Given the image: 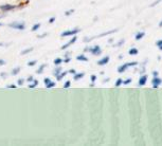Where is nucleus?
Segmentation results:
<instances>
[{
    "instance_id": "16",
    "label": "nucleus",
    "mask_w": 162,
    "mask_h": 146,
    "mask_svg": "<svg viewBox=\"0 0 162 146\" xmlns=\"http://www.w3.org/2000/svg\"><path fill=\"white\" fill-rule=\"evenodd\" d=\"M37 85H38V82H37V81H34L33 83L30 84V85H29V88H35Z\"/></svg>"
},
{
    "instance_id": "28",
    "label": "nucleus",
    "mask_w": 162,
    "mask_h": 146,
    "mask_svg": "<svg viewBox=\"0 0 162 146\" xmlns=\"http://www.w3.org/2000/svg\"><path fill=\"white\" fill-rule=\"evenodd\" d=\"M29 66H35L36 65V60H32V61H29L28 63Z\"/></svg>"
},
{
    "instance_id": "18",
    "label": "nucleus",
    "mask_w": 162,
    "mask_h": 146,
    "mask_svg": "<svg viewBox=\"0 0 162 146\" xmlns=\"http://www.w3.org/2000/svg\"><path fill=\"white\" fill-rule=\"evenodd\" d=\"M19 71H20V68H14L12 71V75H16L17 73H19Z\"/></svg>"
},
{
    "instance_id": "35",
    "label": "nucleus",
    "mask_w": 162,
    "mask_h": 146,
    "mask_svg": "<svg viewBox=\"0 0 162 146\" xmlns=\"http://www.w3.org/2000/svg\"><path fill=\"white\" fill-rule=\"evenodd\" d=\"M73 12H74V10H71V11H69V12H66V13H65V14H66V15H67V16H68V15L72 14V13H73Z\"/></svg>"
},
{
    "instance_id": "20",
    "label": "nucleus",
    "mask_w": 162,
    "mask_h": 146,
    "mask_svg": "<svg viewBox=\"0 0 162 146\" xmlns=\"http://www.w3.org/2000/svg\"><path fill=\"white\" fill-rule=\"evenodd\" d=\"M61 63H63V59L61 58H56L55 60H54V64H55V65H60Z\"/></svg>"
},
{
    "instance_id": "17",
    "label": "nucleus",
    "mask_w": 162,
    "mask_h": 146,
    "mask_svg": "<svg viewBox=\"0 0 162 146\" xmlns=\"http://www.w3.org/2000/svg\"><path fill=\"white\" fill-rule=\"evenodd\" d=\"M60 72H61V68L59 67V68H56V69L54 70V72H53V73H54V75H55V76H56V75H58Z\"/></svg>"
},
{
    "instance_id": "22",
    "label": "nucleus",
    "mask_w": 162,
    "mask_h": 146,
    "mask_svg": "<svg viewBox=\"0 0 162 146\" xmlns=\"http://www.w3.org/2000/svg\"><path fill=\"white\" fill-rule=\"evenodd\" d=\"M39 27H40V24H39V23L34 24L33 28H32V31H36V30H38V29H39Z\"/></svg>"
},
{
    "instance_id": "23",
    "label": "nucleus",
    "mask_w": 162,
    "mask_h": 146,
    "mask_svg": "<svg viewBox=\"0 0 162 146\" xmlns=\"http://www.w3.org/2000/svg\"><path fill=\"white\" fill-rule=\"evenodd\" d=\"M46 67V65H42V66H40V67H39V69H38L37 70V73H38V74H40V73H42V71H44V68Z\"/></svg>"
},
{
    "instance_id": "4",
    "label": "nucleus",
    "mask_w": 162,
    "mask_h": 146,
    "mask_svg": "<svg viewBox=\"0 0 162 146\" xmlns=\"http://www.w3.org/2000/svg\"><path fill=\"white\" fill-rule=\"evenodd\" d=\"M81 31L79 29H73V30H68V31H65L61 33V37H66V36H71V35H75L76 33Z\"/></svg>"
},
{
    "instance_id": "34",
    "label": "nucleus",
    "mask_w": 162,
    "mask_h": 146,
    "mask_svg": "<svg viewBox=\"0 0 162 146\" xmlns=\"http://www.w3.org/2000/svg\"><path fill=\"white\" fill-rule=\"evenodd\" d=\"M50 82H51V79H50V78H48V77H47V78H45V84H46V85H47L48 83H50Z\"/></svg>"
},
{
    "instance_id": "33",
    "label": "nucleus",
    "mask_w": 162,
    "mask_h": 146,
    "mask_svg": "<svg viewBox=\"0 0 162 146\" xmlns=\"http://www.w3.org/2000/svg\"><path fill=\"white\" fill-rule=\"evenodd\" d=\"M23 81H24V79H19V81H18V85H19V86H21L22 85V84H23Z\"/></svg>"
},
{
    "instance_id": "36",
    "label": "nucleus",
    "mask_w": 162,
    "mask_h": 146,
    "mask_svg": "<svg viewBox=\"0 0 162 146\" xmlns=\"http://www.w3.org/2000/svg\"><path fill=\"white\" fill-rule=\"evenodd\" d=\"M0 65H5V61L3 59H0Z\"/></svg>"
},
{
    "instance_id": "10",
    "label": "nucleus",
    "mask_w": 162,
    "mask_h": 146,
    "mask_svg": "<svg viewBox=\"0 0 162 146\" xmlns=\"http://www.w3.org/2000/svg\"><path fill=\"white\" fill-rule=\"evenodd\" d=\"M139 52V50L137 49V48H130V49L128 50V54L129 55H137Z\"/></svg>"
},
{
    "instance_id": "9",
    "label": "nucleus",
    "mask_w": 162,
    "mask_h": 146,
    "mask_svg": "<svg viewBox=\"0 0 162 146\" xmlns=\"http://www.w3.org/2000/svg\"><path fill=\"white\" fill-rule=\"evenodd\" d=\"M76 39H77V37H76V36H74V37H73V38H72V39H71V40H70V41H69V42H68V44H67V45L63 46V47H61V49H66V48H68V47H69V46L73 45V44H74V42H75V41H76Z\"/></svg>"
},
{
    "instance_id": "41",
    "label": "nucleus",
    "mask_w": 162,
    "mask_h": 146,
    "mask_svg": "<svg viewBox=\"0 0 162 146\" xmlns=\"http://www.w3.org/2000/svg\"><path fill=\"white\" fill-rule=\"evenodd\" d=\"M159 27H160V28H162V20L160 22H159Z\"/></svg>"
},
{
    "instance_id": "2",
    "label": "nucleus",
    "mask_w": 162,
    "mask_h": 146,
    "mask_svg": "<svg viewBox=\"0 0 162 146\" xmlns=\"http://www.w3.org/2000/svg\"><path fill=\"white\" fill-rule=\"evenodd\" d=\"M137 65H138V63H136V61H134V63H126V64H124V65L120 66V67L118 68V72L119 73H123V72L126 71L127 68L134 67V66H137Z\"/></svg>"
},
{
    "instance_id": "24",
    "label": "nucleus",
    "mask_w": 162,
    "mask_h": 146,
    "mask_svg": "<svg viewBox=\"0 0 162 146\" xmlns=\"http://www.w3.org/2000/svg\"><path fill=\"white\" fill-rule=\"evenodd\" d=\"M131 83V78H128L126 81H123V85H128V84Z\"/></svg>"
},
{
    "instance_id": "25",
    "label": "nucleus",
    "mask_w": 162,
    "mask_h": 146,
    "mask_svg": "<svg viewBox=\"0 0 162 146\" xmlns=\"http://www.w3.org/2000/svg\"><path fill=\"white\" fill-rule=\"evenodd\" d=\"M70 84H71V83H70V81H67L65 84H64V88H69L70 87Z\"/></svg>"
},
{
    "instance_id": "37",
    "label": "nucleus",
    "mask_w": 162,
    "mask_h": 146,
    "mask_svg": "<svg viewBox=\"0 0 162 146\" xmlns=\"http://www.w3.org/2000/svg\"><path fill=\"white\" fill-rule=\"evenodd\" d=\"M33 81H34V78L32 76H30L29 78H28V82H33Z\"/></svg>"
},
{
    "instance_id": "26",
    "label": "nucleus",
    "mask_w": 162,
    "mask_h": 146,
    "mask_svg": "<svg viewBox=\"0 0 162 146\" xmlns=\"http://www.w3.org/2000/svg\"><path fill=\"white\" fill-rule=\"evenodd\" d=\"M156 46L157 47H162V39H159V40H157V42H156Z\"/></svg>"
},
{
    "instance_id": "30",
    "label": "nucleus",
    "mask_w": 162,
    "mask_h": 146,
    "mask_svg": "<svg viewBox=\"0 0 162 146\" xmlns=\"http://www.w3.org/2000/svg\"><path fill=\"white\" fill-rule=\"evenodd\" d=\"M123 42H124V39L120 40V41H119V42H118V44H117V45H115V47H120V46H121V45H122V44H123Z\"/></svg>"
},
{
    "instance_id": "43",
    "label": "nucleus",
    "mask_w": 162,
    "mask_h": 146,
    "mask_svg": "<svg viewBox=\"0 0 162 146\" xmlns=\"http://www.w3.org/2000/svg\"><path fill=\"white\" fill-rule=\"evenodd\" d=\"M1 26H2V23H0V27H1Z\"/></svg>"
},
{
    "instance_id": "12",
    "label": "nucleus",
    "mask_w": 162,
    "mask_h": 146,
    "mask_svg": "<svg viewBox=\"0 0 162 146\" xmlns=\"http://www.w3.org/2000/svg\"><path fill=\"white\" fill-rule=\"evenodd\" d=\"M76 59L77 60H81V61H88V58L86 57L84 54H81V55L76 56Z\"/></svg>"
},
{
    "instance_id": "5",
    "label": "nucleus",
    "mask_w": 162,
    "mask_h": 146,
    "mask_svg": "<svg viewBox=\"0 0 162 146\" xmlns=\"http://www.w3.org/2000/svg\"><path fill=\"white\" fill-rule=\"evenodd\" d=\"M9 27H11L13 29H17V30H24V28H26L23 22H13Z\"/></svg>"
},
{
    "instance_id": "13",
    "label": "nucleus",
    "mask_w": 162,
    "mask_h": 146,
    "mask_svg": "<svg viewBox=\"0 0 162 146\" xmlns=\"http://www.w3.org/2000/svg\"><path fill=\"white\" fill-rule=\"evenodd\" d=\"M84 75H85L84 73H75L74 76H73V78L75 79V81H77V79H81L82 77L84 76Z\"/></svg>"
},
{
    "instance_id": "15",
    "label": "nucleus",
    "mask_w": 162,
    "mask_h": 146,
    "mask_svg": "<svg viewBox=\"0 0 162 146\" xmlns=\"http://www.w3.org/2000/svg\"><path fill=\"white\" fill-rule=\"evenodd\" d=\"M121 85H123V79L122 78H118L117 82H116V87H120Z\"/></svg>"
},
{
    "instance_id": "32",
    "label": "nucleus",
    "mask_w": 162,
    "mask_h": 146,
    "mask_svg": "<svg viewBox=\"0 0 162 146\" xmlns=\"http://www.w3.org/2000/svg\"><path fill=\"white\" fill-rule=\"evenodd\" d=\"M54 21H55V18H54V17H52V18H50V19H49V22H50V23H53Z\"/></svg>"
},
{
    "instance_id": "39",
    "label": "nucleus",
    "mask_w": 162,
    "mask_h": 146,
    "mask_svg": "<svg viewBox=\"0 0 162 146\" xmlns=\"http://www.w3.org/2000/svg\"><path fill=\"white\" fill-rule=\"evenodd\" d=\"M8 88H16V86L15 85H10V86H6Z\"/></svg>"
},
{
    "instance_id": "11",
    "label": "nucleus",
    "mask_w": 162,
    "mask_h": 146,
    "mask_svg": "<svg viewBox=\"0 0 162 146\" xmlns=\"http://www.w3.org/2000/svg\"><path fill=\"white\" fill-rule=\"evenodd\" d=\"M144 35H145L144 32H138V33L136 34V36H134V38H136V40H140L144 37Z\"/></svg>"
},
{
    "instance_id": "7",
    "label": "nucleus",
    "mask_w": 162,
    "mask_h": 146,
    "mask_svg": "<svg viewBox=\"0 0 162 146\" xmlns=\"http://www.w3.org/2000/svg\"><path fill=\"white\" fill-rule=\"evenodd\" d=\"M109 61V56H105L102 59H100V60H97V65L99 66H104L106 65V64H108Z\"/></svg>"
},
{
    "instance_id": "14",
    "label": "nucleus",
    "mask_w": 162,
    "mask_h": 146,
    "mask_svg": "<svg viewBox=\"0 0 162 146\" xmlns=\"http://www.w3.org/2000/svg\"><path fill=\"white\" fill-rule=\"evenodd\" d=\"M66 74H67V72H61L60 74L56 75V79H57V81H60V79H63V77L65 76Z\"/></svg>"
},
{
    "instance_id": "42",
    "label": "nucleus",
    "mask_w": 162,
    "mask_h": 146,
    "mask_svg": "<svg viewBox=\"0 0 162 146\" xmlns=\"http://www.w3.org/2000/svg\"><path fill=\"white\" fill-rule=\"evenodd\" d=\"M159 50H160V51H162V47H159Z\"/></svg>"
},
{
    "instance_id": "29",
    "label": "nucleus",
    "mask_w": 162,
    "mask_h": 146,
    "mask_svg": "<svg viewBox=\"0 0 162 146\" xmlns=\"http://www.w3.org/2000/svg\"><path fill=\"white\" fill-rule=\"evenodd\" d=\"M90 78H91V82H92V83H94L95 79H97V76H95V75H91Z\"/></svg>"
},
{
    "instance_id": "21",
    "label": "nucleus",
    "mask_w": 162,
    "mask_h": 146,
    "mask_svg": "<svg viewBox=\"0 0 162 146\" xmlns=\"http://www.w3.org/2000/svg\"><path fill=\"white\" fill-rule=\"evenodd\" d=\"M32 48H30V49H27V50H23V51L21 52V55H24V54H27V53H29V52H31L32 51Z\"/></svg>"
},
{
    "instance_id": "6",
    "label": "nucleus",
    "mask_w": 162,
    "mask_h": 146,
    "mask_svg": "<svg viewBox=\"0 0 162 146\" xmlns=\"http://www.w3.org/2000/svg\"><path fill=\"white\" fill-rule=\"evenodd\" d=\"M146 82H147V75H142V76H140V78H139L138 86L139 87H143V86H145Z\"/></svg>"
},
{
    "instance_id": "19",
    "label": "nucleus",
    "mask_w": 162,
    "mask_h": 146,
    "mask_svg": "<svg viewBox=\"0 0 162 146\" xmlns=\"http://www.w3.org/2000/svg\"><path fill=\"white\" fill-rule=\"evenodd\" d=\"M46 86H47V88H52L55 86V83H54V82H50V83H48Z\"/></svg>"
},
{
    "instance_id": "3",
    "label": "nucleus",
    "mask_w": 162,
    "mask_h": 146,
    "mask_svg": "<svg viewBox=\"0 0 162 146\" xmlns=\"http://www.w3.org/2000/svg\"><path fill=\"white\" fill-rule=\"evenodd\" d=\"M162 84V79L160 78L159 76H154L153 77V79H152V86H153V88H158L159 86H160Z\"/></svg>"
},
{
    "instance_id": "1",
    "label": "nucleus",
    "mask_w": 162,
    "mask_h": 146,
    "mask_svg": "<svg viewBox=\"0 0 162 146\" xmlns=\"http://www.w3.org/2000/svg\"><path fill=\"white\" fill-rule=\"evenodd\" d=\"M85 51H89L91 54H93V55H100V54L102 53V50L99 46H93V47L86 48Z\"/></svg>"
},
{
    "instance_id": "8",
    "label": "nucleus",
    "mask_w": 162,
    "mask_h": 146,
    "mask_svg": "<svg viewBox=\"0 0 162 146\" xmlns=\"http://www.w3.org/2000/svg\"><path fill=\"white\" fill-rule=\"evenodd\" d=\"M16 6L15 5H9V4H5V5H1L0 6V10L2 11H10V10H13L15 9Z\"/></svg>"
},
{
    "instance_id": "27",
    "label": "nucleus",
    "mask_w": 162,
    "mask_h": 146,
    "mask_svg": "<svg viewBox=\"0 0 162 146\" xmlns=\"http://www.w3.org/2000/svg\"><path fill=\"white\" fill-rule=\"evenodd\" d=\"M162 1V0H156V1H155V2H153V3L152 4H150V6H155V5H156V4H158V3H160V2Z\"/></svg>"
},
{
    "instance_id": "40",
    "label": "nucleus",
    "mask_w": 162,
    "mask_h": 146,
    "mask_svg": "<svg viewBox=\"0 0 162 146\" xmlns=\"http://www.w3.org/2000/svg\"><path fill=\"white\" fill-rule=\"evenodd\" d=\"M70 73H72V74H75V70L74 69H72V70H70V71H69Z\"/></svg>"
},
{
    "instance_id": "31",
    "label": "nucleus",
    "mask_w": 162,
    "mask_h": 146,
    "mask_svg": "<svg viewBox=\"0 0 162 146\" xmlns=\"http://www.w3.org/2000/svg\"><path fill=\"white\" fill-rule=\"evenodd\" d=\"M153 76H159V72L158 71H153Z\"/></svg>"
},
{
    "instance_id": "38",
    "label": "nucleus",
    "mask_w": 162,
    "mask_h": 146,
    "mask_svg": "<svg viewBox=\"0 0 162 146\" xmlns=\"http://www.w3.org/2000/svg\"><path fill=\"white\" fill-rule=\"evenodd\" d=\"M63 61H64V63H69V61H70V58L68 57V58H66L65 60H63Z\"/></svg>"
}]
</instances>
